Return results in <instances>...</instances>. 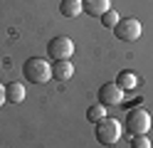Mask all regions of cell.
I'll return each instance as SVG.
<instances>
[{
  "label": "cell",
  "mask_w": 153,
  "mask_h": 148,
  "mask_svg": "<svg viewBox=\"0 0 153 148\" xmlns=\"http://www.w3.org/2000/svg\"><path fill=\"white\" fill-rule=\"evenodd\" d=\"M123 101V89L116 84V82H106L99 86V104L104 106H116Z\"/></svg>",
  "instance_id": "cell-6"
},
{
  "label": "cell",
  "mask_w": 153,
  "mask_h": 148,
  "mask_svg": "<svg viewBox=\"0 0 153 148\" xmlns=\"http://www.w3.org/2000/svg\"><path fill=\"white\" fill-rule=\"evenodd\" d=\"M114 35H116L121 42H136L141 37V22L136 17H121L116 27H114Z\"/></svg>",
  "instance_id": "cell-5"
},
{
  "label": "cell",
  "mask_w": 153,
  "mask_h": 148,
  "mask_svg": "<svg viewBox=\"0 0 153 148\" xmlns=\"http://www.w3.org/2000/svg\"><path fill=\"white\" fill-rule=\"evenodd\" d=\"M7 101V99H5V84H0V106H3Z\"/></svg>",
  "instance_id": "cell-15"
},
{
  "label": "cell",
  "mask_w": 153,
  "mask_h": 148,
  "mask_svg": "<svg viewBox=\"0 0 153 148\" xmlns=\"http://www.w3.org/2000/svg\"><path fill=\"white\" fill-rule=\"evenodd\" d=\"M131 148H151L148 136H131Z\"/></svg>",
  "instance_id": "cell-14"
},
{
  "label": "cell",
  "mask_w": 153,
  "mask_h": 148,
  "mask_svg": "<svg viewBox=\"0 0 153 148\" xmlns=\"http://www.w3.org/2000/svg\"><path fill=\"white\" fill-rule=\"evenodd\" d=\"M47 54H50L54 62H59V59H69V57L74 54V42H72V37H67V35L52 37L50 42H47Z\"/></svg>",
  "instance_id": "cell-4"
},
{
  "label": "cell",
  "mask_w": 153,
  "mask_h": 148,
  "mask_svg": "<svg viewBox=\"0 0 153 148\" xmlns=\"http://www.w3.org/2000/svg\"><path fill=\"white\" fill-rule=\"evenodd\" d=\"M74 74V64L69 62V59H59V62H54L52 67V77L59 79V82H67V79H72Z\"/></svg>",
  "instance_id": "cell-8"
},
{
  "label": "cell",
  "mask_w": 153,
  "mask_h": 148,
  "mask_svg": "<svg viewBox=\"0 0 153 148\" xmlns=\"http://www.w3.org/2000/svg\"><path fill=\"white\" fill-rule=\"evenodd\" d=\"M5 99L10 104H20L25 101V86L20 82H10V84H5Z\"/></svg>",
  "instance_id": "cell-9"
},
{
  "label": "cell",
  "mask_w": 153,
  "mask_h": 148,
  "mask_svg": "<svg viewBox=\"0 0 153 148\" xmlns=\"http://www.w3.org/2000/svg\"><path fill=\"white\" fill-rule=\"evenodd\" d=\"M116 84L123 89V91H131V89H136V84H138V74L131 72V69H123V72L116 77Z\"/></svg>",
  "instance_id": "cell-10"
},
{
  "label": "cell",
  "mask_w": 153,
  "mask_h": 148,
  "mask_svg": "<svg viewBox=\"0 0 153 148\" xmlns=\"http://www.w3.org/2000/svg\"><path fill=\"white\" fill-rule=\"evenodd\" d=\"M99 20H101V25H104V27H109V30H114V27H116V22L121 20V15L116 13V10H106V13H104V15L99 17Z\"/></svg>",
  "instance_id": "cell-13"
},
{
  "label": "cell",
  "mask_w": 153,
  "mask_h": 148,
  "mask_svg": "<svg viewBox=\"0 0 153 148\" xmlns=\"http://www.w3.org/2000/svg\"><path fill=\"white\" fill-rule=\"evenodd\" d=\"M79 13H84V10H82V0H62V3H59V15L76 17Z\"/></svg>",
  "instance_id": "cell-11"
},
{
  "label": "cell",
  "mask_w": 153,
  "mask_h": 148,
  "mask_svg": "<svg viewBox=\"0 0 153 148\" xmlns=\"http://www.w3.org/2000/svg\"><path fill=\"white\" fill-rule=\"evenodd\" d=\"M151 128V114L143 106H136L126 114V131L131 136H146Z\"/></svg>",
  "instance_id": "cell-3"
},
{
  "label": "cell",
  "mask_w": 153,
  "mask_h": 148,
  "mask_svg": "<svg viewBox=\"0 0 153 148\" xmlns=\"http://www.w3.org/2000/svg\"><path fill=\"white\" fill-rule=\"evenodd\" d=\"M87 118H89L91 123H97V121H101V118H106V106H104V104H94V106H89Z\"/></svg>",
  "instance_id": "cell-12"
},
{
  "label": "cell",
  "mask_w": 153,
  "mask_h": 148,
  "mask_svg": "<svg viewBox=\"0 0 153 148\" xmlns=\"http://www.w3.org/2000/svg\"><path fill=\"white\" fill-rule=\"evenodd\" d=\"M82 10L91 17H101L106 10H111L109 0H82Z\"/></svg>",
  "instance_id": "cell-7"
},
{
  "label": "cell",
  "mask_w": 153,
  "mask_h": 148,
  "mask_svg": "<svg viewBox=\"0 0 153 148\" xmlns=\"http://www.w3.org/2000/svg\"><path fill=\"white\" fill-rule=\"evenodd\" d=\"M22 74H25L27 82H32V84H45V82L52 79V67L42 57H30V59H25V64H22Z\"/></svg>",
  "instance_id": "cell-1"
},
{
  "label": "cell",
  "mask_w": 153,
  "mask_h": 148,
  "mask_svg": "<svg viewBox=\"0 0 153 148\" xmlns=\"http://www.w3.org/2000/svg\"><path fill=\"white\" fill-rule=\"evenodd\" d=\"M97 128H94V133H97V141L101 146H114L121 138V123L116 121V118H101V121L94 123Z\"/></svg>",
  "instance_id": "cell-2"
}]
</instances>
